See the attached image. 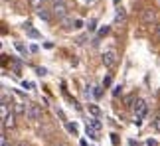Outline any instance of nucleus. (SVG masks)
Returning <instances> with one entry per match:
<instances>
[{"instance_id":"obj_1","label":"nucleus","mask_w":160,"mask_h":146,"mask_svg":"<svg viewBox=\"0 0 160 146\" xmlns=\"http://www.w3.org/2000/svg\"><path fill=\"white\" fill-rule=\"evenodd\" d=\"M135 113H136V121H135V125L136 126H140L142 125V121H144V117H146V113H148V105L144 103L142 99H139L135 103Z\"/></svg>"},{"instance_id":"obj_2","label":"nucleus","mask_w":160,"mask_h":146,"mask_svg":"<svg viewBox=\"0 0 160 146\" xmlns=\"http://www.w3.org/2000/svg\"><path fill=\"white\" fill-rule=\"evenodd\" d=\"M42 115H44V111H42L40 105H36V103L26 105V117H28L30 121H38V118H42Z\"/></svg>"},{"instance_id":"obj_3","label":"nucleus","mask_w":160,"mask_h":146,"mask_svg":"<svg viewBox=\"0 0 160 146\" xmlns=\"http://www.w3.org/2000/svg\"><path fill=\"white\" fill-rule=\"evenodd\" d=\"M14 125H16V115L8 113V107H2V130L12 128Z\"/></svg>"},{"instance_id":"obj_4","label":"nucleus","mask_w":160,"mask_h":146,"mask_svg":"<svg viewBox=\"0 0 160 146\" xmlns=\"http://www.w3.org/2000/svg\"><path fill=\"white\" fill-rule=\"evenodd\" d=\"M101 57H103L105 67H109V69H113V67L117 65V51H115V50H105Z\"/></svg>"},{"instance_id":"obj_5","label":"nucleus","mask_w":160,"mask_h":146,"mask_svg":"<svg viewBox=\"0 0 160 146\" xmlns=\"http://www.w3.org/2000/svg\"><path fill=\"white\" fill-rule=\"evenodd\" d=\"M24 32L28 34L30 38H34V40H38V38H40V32L32 28V24H30V22H26V24H24Z\"/></svg>"},{"instance_id":"obj_6","label":"nucleus","mask_w":160,"mask_h":146,"mask_svg":"<svg viewBox=\"0 0 160 146\" xmlns=\"http://www.w3.org/2000/svg\"><path fill=\"white\" fill-rule=\"evenodd\" d=\"M142 20L146 22V24H150V22H154V20H156V12H154L152 8H146V10L142 12Z\"/></svg>"},{"instance_id":"obj_7","label":"nucleus","mask_w":160,"mask_h":146,"mask_svg":"<svg viewBox=\"0 0 160 146\" xmlns=\"http://www.w3.org/2000/svg\"><path fill=\"white\" fill-rule=\"evenodd\" d=\"M54 14H55L57 18H63V16H65V4H63V2L54 4Z\"/></svg>"},{"instance_id":"obj_8","label":"nucleus","mask_w":160,"mask_h":146,"mask_svg":"<svg viewBox=\"0 0 160 146\" xmlns=\"http://www.w3.org/2000/svg\"><path fill=\"white\" fill-rule=\"evenodd\" d=\"M85 134H87L89 138H91V140H99V130L97 128H93V126H85Z\"/></svg>"},{"instance_id":"obj_9","label":"nucleus","mask_w":160,"mask_h":146,"mask_svg":"<svg viewBox=\"0 0 160 146\" xmlns=\"http://www.w3.org/2000/svg\"><path fill=\"white\" fill-rule=\"evenodd\" d=\"M87 111H89V113H91L95 118H99V117H101V109H99L95 103H89V105H87Z\"/></svg>"},{"instance_id":"obj_10","label":"nucleus","mask_w":160,"mask_h":146,"mask_svg":"<svg viewBox=\"0 0 160 146\" xmlns=\"http://www.w3.org/2000/svg\"><path fill=\"white\" fill-rule=\"evenodd\" d=\"M36 14H38V18H42L44 22H50V12H47V10L40 8V10H36Z\"/></svg>"},{"instance_id":"obj_11","label":"nucleus","mask_w":160,"mask_h":146,"mask_svg":"<svg viewBox=\"0 0 160 146\" xmlns=\"http://www.w3.org/2000/svg\"><path fill=\"white\" fill-rule=\"evenodd\" d=\"M14 115H26V105L16 103L14 105Z\"/></svg>"},{"instance_id":"obj_12","label":"nucleus","mask_w":160,"mask_h":146,"mask_svg":"<svg viewBox=\"0 0 160 146\" xmlns=\"http://www.w3.org/2000/svg\"><path fill=\"white\" fill-rule=\"evenodd\" d=\"M89 126H93V128H97V130H101V122H99V118H89Z\"/></svg>"},{"instance_id":"obj_13","label":"nucleus","mask_w":160,"mask_h":146,"mask_svg":"<svg viewBox=\"0 0 160 146\" xmlns=\"http://www.w3.org/2000/svg\"><path fill=\"white\" fill-rule=\"evenodd\" d=\"M152 128L156 130V132H160V113L154 117V121H152Z\"/></svg>"},{"instance_id":"obj_14","label":"nucleus","mask_w":160,"mask_h":146,"mask_svg":"<svg viewBox=\"0 0 160 146\" xmlns=\"http://www.w3.org/2000/svg\"><path fill=\"white\" fill-rule=\"evenodd\" d=\"M30 4H32V8H34V10H40V8H42V4H44V0H30Z\"/></svg>"},{"instance_id":"obj_15","label":"nucleus","mask_w":160,"mask_h":146,"mask_svg":"<svg viewBox=\"0 0 160 146\" xmlns=\"http://www.w3.org/2000/svg\"><path fill=\"white\" fill-rule=\"evenodd\" d=\"M125 18H126V14H125V10H117V16H115V20H117V22H122V20H125Z\"/></svg>"},{"instance_id":"obj_16","label":"nucleus","mask_w":160,"mask_h":146,"mask_svg":"<svg viewBox=\"0 0 160 146\" xmlns=\"http://www.w3.org/2000/svg\"><path fill=\"white\" fill-rule=\"evenodd\" d=\"M14 46H16V50L20 51L22 55H26V46H24V44H22V42H14Z\"/></svg>"},{"instance_id":"obj_17","label":"nucleus","mask_w":160,"mask_h":146,"mask_svg":"<svg viewBox=\"0 0 160 146\" xmlns=\"http://www.w3.org/2000/svg\"><path fill=\"white\" fill-rule=\"evenodd\" d=\"M65 126H67V130L73 134V136L77 134V125H71V122H65Z\"/></svg>"},{"instance_id":"obj_18","label":"nucleus","mask_w":160,"mask_h":146,"mask_svg":"<svg viewBox=\"0 0 160 146\" xmlns=\"http://www.w3.org/2000/svg\"><path fill=\"white\" fill-rule=\"evenodd\" d=\"M152 36H154V40L160 44V24H156V28H154V34H152Z\"/></svg>"},{"instance_id":"obj_19","label":"nucleus","mask_w":160,"mask_h":146,"mask_svg":"<svg viewBox=\"0 0 160 146\" xmlns=\"http://www.w3.org/2000/svg\"><path fill=\"white\" fill-rule=\"evenodd\" d=\"M109 26H103V28L101 30H99V38H103V36H107V34H109Z\"/></svg>"},{"instance_id":"obj_20","label":"nucleus","mask_w":160,"mask_h":146,"mask_svg":"<svg viewBox=\"0 0 160 146\" xmlns=\"http://www.w3.org/2000/svg\"><path fill=\"white\" fill-rule=\"evenodd\" d=\"M87 28H89V32H95V28H97V22H95V20H89Z\"/></svg>"},{"instance_id":"obj_21","label":"nucleus","mask_w":160,"mask_h":146,"mask_svg":"<svg viewBox=\"0 0 160 146\" xmlns=\"http://www.w3.org/2000/svg\"><path fill=\"white\" fill-rule=\"evenodd\" d=\"M73 24H75L73 28H77V30H79V28H83V20H79V18H75V20H73Z\"/></svg>"},{"instance_id":"obj_22","label":"nucleus","mask_w":160,"mask_h":146,"mask_svg":"<svg viewBox=\"0 0 160 146\" xmlns=\"http://www.w3.org/2000/svg\"><path fill=\"white\" fill-rule=\"evenodd\" d=\"M111 81H113V79H111V75H107L105 79H103V87H109V85H111Z\"/></svg>"},{"instance_id":"obj_23","label":"nucleus","mask_w":160,"mask_h":146,"mask_svg":"<svg viewBox=\"0 0 160 146\" xmlns=\"http://www.w3.org/2000/svg\"><path fill=\"white\" fill-rule=\"evenodd\" d=\"M22 87H24V89H32V87H34V83H32V81H24Z\"/></svg>"},{"instance_id":"obj_24","label":"nucleus","mask_w":160,"mask_h":146,"mask_svg":"<svg viewBox=\"0 0 160 146\" xmlns=\"http://www.w3.org/2000/svg\"><path fill=\"white\" fill-rule=\"evenodd\" d=\"M93 95H95V97H97V99H99V97H101V95H103V91H101V87H95V91H93Z\"/></svg>"},{"instance_id":"obj_25","label":"nucleus","mask_w":160,"mask_h":146,"mask_svg":"<svg viewBox=\"0 0 160 146\" xmlns=\"http://www.w3.org/2000/svg\"><path fill=\"white\" fill-rule=\"evenodd\" d=\"M119 93H121V85H115V87H113V95L119 97Z\"/></svg>"},{"instance_id":"obj_26","label":"nucleus","mask_w":160,"mask_h":146,"mask_svg":"<svg viewBox=\"0 0 160 146\" xmlns=\"http://www.w3.org/2000/svg\"><path fill=\"white\" fill-rule=\"evenodd\" d=\"M30 51H32V54H36V51H38V46H36V44H32V46H30Z\"/></svg>"},{"instance_id":"obj_27","label":"nucleus","mask_w":160,"mask_h":146,"mask_svg":"<svg viewBox=\"0 0 160 146\" xmlns=\"http://www.w3.org/2000/svg\"><path fill=\"white\" fill-rule=\"evenodd\" d=\"M146 146H156V142H154V140L150 138V140H146Z\"/></svg>"},{"instance_id":"obj_28","label":"nucleus","mask_w":160,"mask_h":146,"mask_svg":"<svg viewBox=\"0 0 160 146\" xmlns=\"http://www.w3.org/2000/svg\"><path fill=\"white\" fill-rule=\"evenodd\" d=\"M81 146H87V140H81Z\"/></svg>"},{"instance_id":"obj_29","label":"nucleus","mask_w":160,"mask_h":146,"mask_svg":"<svg viewBox=\"0 0 160 146\" xmlns=\"http://www.w3.org/2000/svg\"><path fill=\"white\" fill-rule=\"evenodd\" d=\"M57 2H63V0H54V4H57Z\"/></svg>"},{"instance_id":"obj_30","label":"nucleus","mask_w":160,"mask_h":146,"mask_svg":"<svg viewBox=\"0 0 160 146\" xmlns=\"http://www.w3.org/2000/svg\"><path fill=\"white\" fill-rule=\"evenodd\" d=\"M55 146H65V144H55Z\"/></svg>"},{"instance_id":"obj_31","label":"nucleus","mask_w":160,"mask_h":146,"mask_svg":"<svg viewBox=\"0 0 160 146\" xmlns=\"http://www.w3.org/2000/svg\"><path fill=\"white\" fill-rule=\"evenodd\" d=\"M20 146H26V144H20Z\"/></svg>"}]
</instances>
